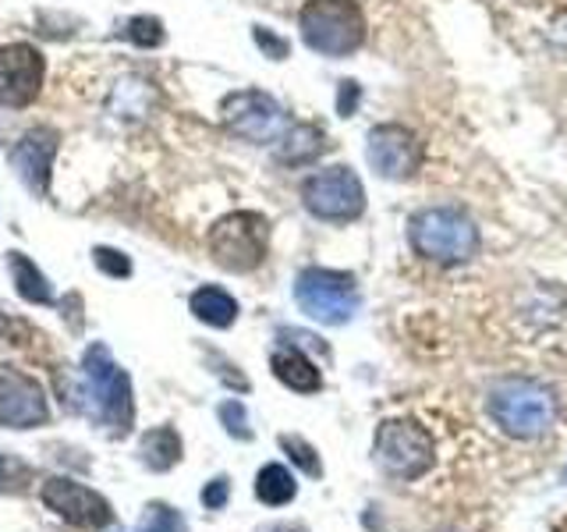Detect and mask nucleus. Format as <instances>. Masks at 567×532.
Here are the masks:
<instances>
[{
	"label": "nucleus",
	"instance_id": "412c9836",
	"mask_svg": "<svg viewBox=\"0 0 567 532\" xmlns=\"http://www.w3.org/2000/svg\"><path fill=\"white\" fill-rule=\"evenodd\" d=\"M121 35H124V40H132L135 47L150 50V47L164 43V22L153 18V14H135V18H128V25L121 29Z\"/></svg>",
	"mask_w": 567,
	"mask_h": 532
},
{
	"label": "nucleus",
	"instance_id": "cd10ccee",
	"mask_svg": "<svg viewBox=\"0 0 567 532\" xmlns=\"http://www.w3.org/2000/svg\"><path fill=\"white\" fill-rule=\"evenodd\" d=\"M362 100V89L359 82H341V96H337V111H341V117H351L354 103Z\"/></svg>",
	"mask_w": 567,
	"mask_h": 532
},
{
	"label": "nucleus",
	"instance_id": "39448f33",
	"mask_svg": "<svg viewBox=\"0 0 567 532\" xmlns=\"http://www.w3.org/2000/svg\"><path fill=\"white\" fill-rule=\"evenodd\" d=\"M209 256L217 266L230 274H248L266 259V248H270V224H266L262 213L252 209H238L227 213L217 224L209 227Z\"/></svg>",
	"mask_w": 567,
	"mask_h": 532
},
{
	"label": "nucleus",
	"instance_id": "4468645a",
	"mask_svg": "<svg viewBox=\"0 0 567 532\" xmlns=\"http://www.w3.org/2000/svg\"><path fill=\"white\" fill-rule=\"evenodd\" d=\"M61 135L40 124V129H29L22 139L14 142L11 150V164L18 177L25 182L32 195H47L50 192V171H53V156H58Z\"/></svg>",
	"mask_w": 567,
	"mask_h": 532
},
{
	"label": "nucleus",
	"instance_id": "f03ea898",
	"mask_svg": "<svg viewBox=\"0 0 567 532\" xmlns=\"http://www.w3.org/2000/svg\"><path fill=\"white\" fill-rule=\"evenodd\" d=\"M82 380H85V398H89V412L103 422L106 430L124 437L132 430L135 419V401H132V380L124 372L106 345H89L82 355Z\"/></svg>",
	"mask_w": 567,
	"mask_h": 532
},
{
	"label": "nucleus",
	"instance_id": "f8f14e48",
	"mask_svg": "<svg viewBox=\"0 0 567 532\" xmlns=\"http://www.w3.org/2000/svg\"><path fill=\"white\" fill-rule=\"evenodd\" d=\"M43 53L32 43H4L0 47V103L29 106L43 89Z\"/></svg>",
	"mask_w": 567,
	"mask_h": 532
},
{
	"label": "nucleus",
	"instance_id": "a878e982",
	"mask_svg": "<svg viewBox=\"0 0 567 532\" xmlns=\"http://www.w3.org/2000/svg\"><path fill=\"white\" fill-rule=\"evenodd\" d=\"M256 43L266 50V53H270V58L274 61H284V58H288V40H280V35H274L270 29H256Z\"/></svg>",
	"mask_w": 567,
	"mask_h": 532
},
{
	"label": "nucleus",
	"instance_id": "ddd939ff",
	"mask_svg": "<svg viewBox=\"0 0 567 532\" xmlns=\"http://www.w3.org/2000/svg\"><path fill=\"white\" fill-rule=\"evenodd\" d=\"M50 416L43 387L25 372H0V426H14V430H32L43 426Z\"/></svg>",
	"mask_w": 567,
	"mask_h": 532
},
{
	"label": "nucleus",
	"instance_id": "f257e3e1",
	"mask_svg": "<svg viewBox=\"0 0 567 532\" xmlns=\"http://www.w3.org/2000/svg\"><path fill=\"white\" fill-rule=\"evenodd\" d=\"M486 408L493 422L514 440H539L557 422V395L528 377H504L489 390Z\"/></svg>",
	"mask_w": 567,
	"mask_h": 532
},
{
	"label": "nucleus",
	"instance_id": "2eb2a0df",
	"mask_svg": "<svg viewBox=\"0 0 567 532\" xmlns=\"http://www.w3.org/2000/svg\"><path fill=\"white\" fill-rule=\"evenodd\" d=\"M270 366H274V377L284 387L298 390V395H316V390L323 387V377H319V369L298 348H277Z\"/></svg>",
	"mask_w": 567,
	"mask_h": 532
},
{
	"label": "nucleus",
	"instance_id": "6ab92c4d",
	"mask_svg": "<svg viewBox=\"0 0 567 532\" xmlns=\"http://www.w3.org/2000/svg\"><path fill=\"white\" fill-rule=\"evenodd\" d=\"M138 454L153 472H167L182 461V437H177L171 426H156V430H150L146 437H142Z\"/></svg>",
	"mask_w": 567,
	"mask_h": 532
},
{
	"label": "nucleus",
	"instance_id": "4be33fe9",
	"mask_svg": "<svg viewBox=\"0 0 567 532\" xmlns=\"http://www.w3.org/2000/svg\"><path fill=\"white\" fill-rule=\"evenodd\" d=\"M280 448L291 454V461L295 466L306 472V475H312V479H319L323 475V461H319V454L312 451V443L309 440H301V437H295V433H284L280 437Z\"/></svg>",
	"mask_w": 567,
	"mask_h": 532
},
{
	"label": "nucleus",
	"instance_id": "f3484780",
	"mask_svg": "<svg viewBox=\"0 0 567 532\" xmlns=\"http://www.w3.org/2000/svg\"><path fill=\"white\" fill-rule=\"evenodd\" d=\"M192 313H195V319H203V324H209V327H230L238 319V301L230 298L224 288H213V284H206V288H199L192 295Z\"/></svg>",
	"mask_w": 567,
	"mask_h": 532
},
{
	"label": "nucleus",
	"instance_id": "b1692460",
	"mask_svg": "<svg viewBox=\"0 0 567 532\" xmlns=\"http://www.w3.org/2000/svg\"><path fill=\"white\" fill-rule=\"evenodd\" d=\"M220 422L227 426V433H230V437L252 440V430H248V416H245V405H241V401H224V405H220Z\"/></svg>",
	"mask_w": 567,
	"mask_h": 532
},
{
	"label": "nucleus",
	"instance_id": "5701e85b",
	"mask_svg": "<svg viewBox=\"0 0 567 532\" xmlns=\"http://www.w3.org/2000/svg\"><path fill=\"white\" fill-rule=\"evenodd\" d=\"M135 532H185V519L167 504H150Z\"/></svg>",
	"mask_w": 567,
	"mask_h": 532
},
{
	"label": "nucleus",
	"instance_id": "c85d7f7f",
	"mask_svg": "<svg viewBox=\"0 0 567 532\" xmlns=\"http://www.w3.org/2000/svg\"><path fill=\"white\" fill-rule=\"evenodd\" d=\"M8 472H11V461H4V458H0V490L8 487Z\"/></svg>",
	"mask_w": 567,
	"mask_h": 532
},
{
	"label": "nucleus",
	"instance_id": "aec40b11",
	"mask_svg": "<svg viewBox=\"0 0 567 532\" xmlns=\"http://www.w3.org/2000/svg\"><path fill=\"white\" fill-rule=\"evenodd\" d=\"M295 493H298V483H295V475L284 466H262L259 469V475H256V497H259L262 504L280 508V504L295 501Z\"/></svg>",
	"mask_w": 567,
	"mask_h": 532
},
{
	"label": "nucleus",
	"instance_id": "1a4fd4ad",
	"mask_svg": "<svg viewBox=\"0 0 567 532\" xmlns=\"http://www.w3.org/2000/svg\"><path fill=\"white\" fill-rule=\"evenodd\" d=\"M220 117L227 124V132H235L245 142H280V135L288 132V117H284L280 103L262 93V89H241L230 93L220 106Z\"/></svg>",
	"mask_w": 567,
	"mask_h": 532
},
{
	"label": "nucleus",
	"instance_id": "7ed1b4c3",
	"mask_svg": "<svg viewBox=\"0 0 567 532\" xmlns=\"http://www.w3.org/2000/svg\"><path fill=\"white\" fill-rule=\"evenodd\" d=\"M412 248L430 263L457 266L478 253V227L465 209L454 206H430L412 217Z\"/></svg>",
	"mask_w": 567,
	"mask_h": 532
},
{
	"label": "nucleus",
	"instance_id": "9d476101",
	"mask_svg": "<svg viewBox=\"0 0 567 532\" xmlns=\"http://www.w3.org/2000/svg\"><path fill=\"white\" fill-rule=\"evenodd\" d=\"M365 160L380 177L408 182L422 164V150L415 132L404 129V124H377L365 139Z\"/></svg>",
	"mask_w": 567,
	"mask_h": 532
},
{
	"label": "nucleus",
	"instance_id": "9b49d317",
	"mask_svg": "<svg viewBox=\"0 0 567 532\" xmlns=\"http://www.w3.org/2000/svg\"><path fill=\"white\" fill-rule=\"evenodd\" d=\"M40 497H43V504L53 514H61L64 522L79 525V529H103V525H111V519H114L111 504H106L96 490H89V487L75 483V479H68V475L47 479Z\"/></svg>",
	"mask_w": 567,
	"mask_h": 532
},
{
	"label": "nucleus",
	"instance_id": "20e7f679",
	"mask_svg": "<svg viewBox=\"0 0 567 532\" xmlns=\"http://www.w3.org/2000/svg\"><path fill=\"white\" fill-rule=\"evenodd\" d=\"M298 29L306 47L323 58H348L365 43V14L354 0H309Z\"/></svg>",
	"mask_w": 567,
	"mask_h": 532
},
{
	"label": "nucleus",
	"instance_id": "bb28decb",
	"mask_svg": "<svg viewBox=\"0 0 567 532\" xmlns=\"http://www.w3.org/2000/svg\"><path fill=\"white\" fill-rule=\"evenodd\" d=\"M227 493H230V483H227L224 475H217V479H213V483L203 490V504H206L209 511H220V508L227 504Z\"/></svg>",
	"mask_w": 567,
	"mask_h": 532
},
{
	"label": "nucleus",
	"instance_id": "0eeeda50",
	"mask_svg": "<svg viewBox=\"0 0 567 532\" xmlns=\"http://www.w3.org/2000/svg\"><path fill=\"white\" fill-rule=\"evenodd\" d=\"M295 301L309 319L323 327H341L359 313V288L354 277L344 270H323V266H309L295 280Z\"/></svg>",
	"mask_w": 567,
	"mask_h": 532
},
{
	"label": "nucleus",
	"instance_id": "dca6fc26",
	"mask_svg": "<svg viewBox=\"0 0 567 532\" xmlns=\"http://www.w3.org/2000/svg\"><path fill=\"white\" fill-rule=\"evenodd\" d=\"M327 150V139L323 132L316 129V124H295V129H288L280 135V164H312V160Z\"/></svg>",
	"mask_w": 567,
	"mask_h": 532
},
{
	"label": "nucleus",
	"instance_id": "423d86ee",
	"mask_svg": "<svg viewBox=\"0 0 567 532\" xmlns=\"http://www.w3.org/2000/svg\"><path fill=\"white\" fill-rule=\"evenodd\" d=\"M377 461L386 475L415 483L436 466V440L412 419H386L377 430Z\"/></svg>",
	"mask_w": 567,
	"mask_h": 532
},
{
	"label": "nucleus",
	"instance_id": "6e6552de",
	"mask_svg": "<svg viewBox=\"0 0 567 532\" xmlns=\"http://www.w3.org/2000/svg\"><path fill=\"white\" fill-rule=\"evenodd\" d=\"M301 203H306V209L319 221L348 224V221H359L365 213V188L351 167H327L306 177Z\"/></svg>",
	"mask_w": 567,
	"mask_h": 532
},
{
	"label": "nucleus",
	"instance_id": "393cba45",
	"mask_svg": "<svg viewBox=\"0 0 567 532\" xmlns=\"http://www.w3.org/2000/svg\"><path fill=\"white\" fill-rule=\"evenodd\" d=\"M96 266L106 274V277H128L132 274V263L124 253H117V248H96L93 253Z\"/></svg>",
	"mask_w": 567,
	"mask_h": 532
},
{
	"label": "nucleus",
	"instance_id": "a211bd4d",
	"mask_svg": "<svg viewBox=\"0 0 567 532\" xmlns=\"http://www.w3.org/2000/svg\"><path fill=\"white\" fill-rule=\"evenodd\" d=\"M8 266H11L18 295H22L25 301H32V306H50L53 301L50 280L43 277V270H35V263L25 253H8Z\"/></svg>",
	"mask_w": 567,
	"mask_h": 532
}]
</instances>
